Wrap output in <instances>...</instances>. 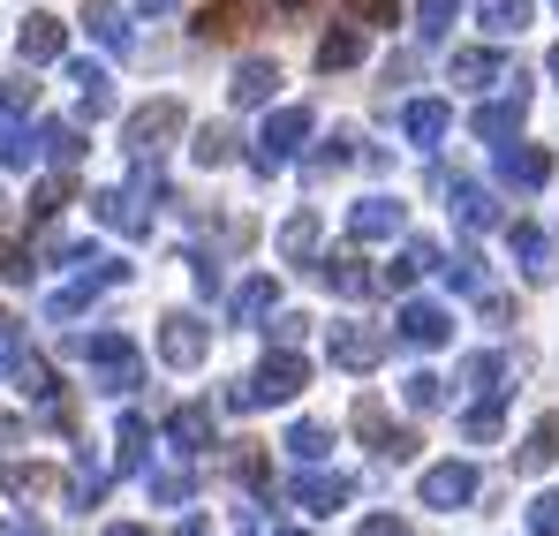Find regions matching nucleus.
Here are the masks:
<instances>
[{"mask_svg":"<svg viewBox=\"0 0 559 536\" xmlns=\"http://www.w3.org/2000/svg\"><path fill=\"white\" fill-rule=\"evenodd\" d=\"M302 385H310V362L295 356V348H273V356H265V370H258L250 385H235L227 401H235V408H265V401H295Z\"/></svg>","mask_w":559,"mask_h":536,"instance_id":"obj_1","label":"nucleus"},{"mask_svg":"<svg viewBox=\"0 0 559 536\" xmlns=\"http://www.w3.org/2000/svg\"><path fill=\"white\" fill-rule=\"evenodd\" d=\"M175 129H182V98H152L144 114H129V129H121V144H129L136 159H152V152H159V144H167Z\"/></svg>","mask_w":559,"mask_h":536,"instance_id":"obj_2","label":"nucleus"},{"mask_svg":"<svg viewBox=\"0 0 559 536\" xmlns=\"http://www.w3.org/2000/svg\"><path fill=\"white\" fill-rule=\"evenodd\" d=\"M302 136H310V106H280L273 121H265V136H258V175H273L280 159H295Z\"/></svg>","mask_w":559,"mask_h":536,"instance_id":"obj_3","label":"nucleus"},{"mask_svg":"<svg viewBox=\"0 0 559 536\" xmlns=\"http://www.w3.org/2000/svg\"><path fill=\"white\" fill-rule=\"evenodd\" d=\"M522 114H530V84H522V76H507V91H499L491 106H476V136H484V144H499V136H514V129H522Z\"/></svg>","mask_w":559,"mask_h":536,"instance_id":"obj_4","label":"nucleus"},{"mask_svg":"<svg viewBox=\"0 0 559 536\" xmlns=\"http://www.w3.org/2000/svg\"><path fill=\"white\" fill-rule=\"evenodd\" d=\"M476 499V468L468 461H439V468H424V507H439V514H454Z\"/></svg>","mask_w":559,"mask_h":536,"instance_id":"obj_5","label":"nucleus"},{"mask_svg":"<svg viewBox=\"0 0 559 536\" xmlns=\"http://www.w3.org/2000/svg\"><path fill=\"white\" fill-rule=\"evenodd\" d=\"M499 181H507V189H545V181H552V152H537V144H499Z\"/></svg>","mask_w":559,"mask_h":536,"instance_id":"obj_6","label":"nucleus"},{"mask_svg":"<svg viewBox=\"0 0 559 536\" xmlns=\"http://www.w3.org/2000/svg\"><path fill=\"white\" fill-rule=\"evenodd\" d=\"M507 235H514V258H522V272H530V279H552V272H559V235L530 227V219H514Z\"/></svg>","mask_w":559,"mask_h":536,"instance_id":"obj_7","label":"nucleus"},{"mask_svg":"<svg viewBox=\"0 0 559 536\" xmlns=\"http://www.w3.org/2000/svg\"><path fill=\"white\" fill-rule=\"evenodd\" d=\"M348 227H356V242H393V235L408 227V212H401L393 196H364V204L348 212Z\"/></svg>","mask_w":559,"mask_h":536,"instance_id":"obj_8","label":"nucleus"},{"mask_svg":"<svg viewBox=\"0 0 559 536\" xmlns=\"http://www.w3.org/2000/svg\"><path fill=\"white\" fill-rule=\"evenodd\" d=\"M401 341H408V348H447V341H454V318H447L439 302H408V310H401Z\"/></svg>","mask_w":559,"mask_h":536,"instance_id":"obj_9","label":"nucleus"},{"mask_svg":"<svg viewBox=\"0 0 559 536\" xmlns=\"http://www.w3.org/2000/svg\"><path fill=\"white\" fill-rule=\"evenodd\" d=\"M385 356V333H364V325H333V362L341 370H371Z\"/></svg>","mask_w":559,"mask_h":536,"instance_id":"obj_10","label":"nucleus"},{"mask_svg":"<svg viewBox=\"0 0 559 536\" xmlns=\"http://www.w3.org/2000/svg\"><path fill=\"white\" fill-rule=\"evenodd\" d=\"M348 491H356L348 476H318V468H310V476H295V507H302V514H333Z\"/></svg>","mask_w":559,"mask_h":536,"instance_id":"obj_11","label":"nucleus"},{"mask_svg":"<svg viewBox=\"0 0 559 536\" xmlns=\"http://www.w3.org/2000/svg\"><path fill=\"white\" fill-rule=\"evenodd\" d=\"M454 219H462L468 235H491V227H499V204H491V189H476V181H454Z\"/></svg>","mask_w":559,"mask_h":536,"instance_id":"obj_12","label":"nucleus"},{"mask_svg":"<svg viewBox=\"0 0 559 536\" xmlns=\"http://www.w3.org/2000/svg\"><path fill=\"white\" fill-rule=\"evenodd\" d=\"M273 91H280L273 61H242V69H235V84H227V98H235V106H265Z\"/></svg>","mask_w":559,"mask_h":536,"instance_id":"obj_13","label":"nucleus"},{"mask_svg":"<svg viewBox=\"0 0 559 536\" xmlns=\"http://www.w3.org/2000/svg\"><path fill=\"white\" fill-rule=\"evenodd\" d=\"M159 348H167V362H175V370H189V362H204V325H197V318H167Z\"/></svg>","mask_w":559,"mask_h":536,"instance_id":"obj_14","label":"nucleus"},{"mask_svg":"<svg viewBox=\"0 0 559 536\" xmlns=\"http://www.w3.org/2000/svg\"><path fill=\"white\" fill-rule=\"evenodd\" d=\"M325 287H333V295H348V302H364L378 279H371V265H364V258H325Z\"/></svg>","mask_w":559,"mask_h":536,"instance_id":"obj_15","label":"nucleus"},{"mask_svg":"<svg viewBox=\"0 0 559 536\" xmlns=\"http://www.w3.org/2000/svg\"><path fill=\"white\" fill-rule=\"evenodd\" d=\"M476 15H484V31H491V38H514V31H530V15H537V8H530V0H476Z\"/></svg>","mask_w":559,"mask_h":536,"instance_id":"obj_16","label":"nucleus"},{"mask_svg":"<svg viewBox=\"0 0 559 536\" xmlns=\"http://www.w3.org/2000/svg\"><path fill=\"white\" fill-rule=\"evenodd\" d=\"M454 84H462V91L507 84V69H499V53H484V46H468V53H454Z\"/></svg>","mask_w":559,"mask_h":536,"instance_id":"obj_17","label":"nucleus"},{"mask_svg":"<svg viewBox=\"0 0 559 536\" xmlns=\"http://www.w3.org/2000/svg\"><path fill=\"white\" fill-rule=\"evenodd\" d=\"M364 61V23H348V31H333L325 46H318V69L333 76V69H356Z\"/></svg>","mask_w":559,"mask_h":536,"instance_id":"obj_18","label":"nucleus"},{"mask_svg":"<svg viewBox=\"0 0 559 536\" xmlns=\"http://www.w3.org/2000/svg\"><path fill=\"white\" fill-rule=\"evenodd\" d=\"M61 53V23L53 15H23V61H53Z\"/></svg>","mask_w":559,"mask_h":536,"instance_id":"obj_19","label":"nucleus"},{"mask_svg":"<svg viewBox=\"0 0 559 536\" xmlns=\"http://www.w3.org/2000/svg\"><path fill=\"white\" fill-rule=\"evenodd\" d=\"M401 129H408L416 144H439V136H447V106H439V98H416V106L401 114Z\"/></svg>","mask_w":559,"mask_h":536,"instance_id":"obj_20","label":"nucleus"},{"mask_svg":"<svg viewBox=\"0 0 559 536\" xmlns=\"http://www.w3.org/2000/svg\"><path fill=\"white\" fill-rule=\"evenodd\" d=\"M242 23H250V8H242V0H212V8H204V23H197V38H235Z\"/></svg>","mask_w":559,"mask_h":536,"instance_id":"obj_21","label":"nucleus"},{"mask_svg":"<svg viewBox=\"0 0 559 536\" xmlns=\"http://www.w3.org/2000/svg\"><path fill=\"white\" fill-rule=\"evenodd\" d=\"M310 250H318V212H295V219L280 227V258H295V265H302Z\"/></svg>","mask_w":559,"mask_h":536,"instance_id":"obj_22","label":"nucleus"},{"mask_svg":"<svg viewBox=\"0 0 559 536\" xmlns=\"http://www.w3.org/2000/svg\"><path fill=\"white\" fill-rule=\"evenodd\" d=\"M552 461H559V416H537V431L522 446V468H552Z\"/></svg>","mask_w":559,"mask_h":536,"instance_id":"obj_23","label":"nucleus"},{"mask_svg":"<svg viewBox=\"0 0 559 536\" xmlns=\"http://www.w3.org/2000/svg\"><path fill=\"white\" fill-rule=\"evenodd\" d=\"M454 15H462V0H424V8H416V31H424V38H447Z\"/></svg>","mask_w":559,"mask_h":536,"instance_id":"obj_24","label":"nucleus"},{"mask_svg":"<svg viewBox=\"0 0 559 536\" xmlns=\"http://www.w3.org/2000/svg\"><path fill=\"white\" fill-rule=\"evenodd\" d=\"M273 302H280L273 279H250V287H235V318H265Z\"/></svg>","mask_w":559,"mask_h":536,"instance_id":"obj_25","label":"nucleus"},{"mask_svg":"<svg viewBox=\"0 0 559 536\" xmlns=\"http://www.w3.org/2000/svg\"><path fill=\"white\" fill-rule=\"evenodd\" d=\"M462 431H468V439H476V446H491V439H499V393L468 408V416H462Z\"/></svg>","mask_w":559,"mask_h":536,"instance_id":"obj_26","label":"nucleus"},{"mask_svg":"<svg viewBox=\"0 0 559 536\" xmlns=\"http://www.w3.org/2000/svg\"><path fill=\"white\" fill-rule=\"evenodd\" d=\"M462 385H468V393H507V385H499V356H468L462 362Z\"/></svg>","mask_w":559,"mask_h":536,"instance_id":"obj_27","label":"nucleus"},{"mask_svg":"<svg viewBox=\"0 0 559 536\" xmlns=\"http://www.w3.org/2000/svg\"><path fill=\"white\" fill-rule=\"evenodd\" d=\"M401 15V0H348V23H364V31H385Z\"/></svg>","mask_w":559,"mask_h":536,"instance_id":"obj_28","label":"nucleus"},{"mask_svg":"<svg viewBox=\"0 0 559 536\" xmlns=\"http://www.w3.org/2000/svg\"><path fill=\"white\" fill-rule=\"evenodd\" d=\"M287 453L295 461H325V424H295L287 431Z\"/></svg>","mask_w":559,"mask_h":536,"instance_id":"obj_29","label":"nucleus"},{"mask_svg":"<svg viewBox=\"0 0 559 536\" xmlns=\"http://www.w3.org/2000/svg\"><path fill=\"white\" fill-rule=\"evenodd\" d=\"M227 159H235V136L227 129H204L197 136V167H227Z\"/></svg>","mask_w":559,"mask_h":536,"instance_id":"obj_30","label":"nucleus"},{"mask_svg":"<svg viewBox=\"0 0 559 536\" xmlns=\"http://www.w3.org/2000/svg\"><path fill=\"white\" fill-rule=\"evenodd\" d=\"M439 401H447V378H431V370H416V378H408V408H424V416H431Z\"/></svg>","mask_w":559,"mask_h":536,"instance_id":"obj_31","label":"nucleus"},{"mask_svg":"<svg viewBox=\"0 0 559 536\" xmlns=\"http://www.w3.org/2000/svg\"><path fill=\"white\" fill-rule=\"evenodd\" d=\"M84 15H92V31H98V38H106V46H129V23H121V15H114L106 0H92Z\"/></svg>","mask_w":559,"mask_h":536,"instance_id":"obj_32","label":"nucleus"},{"mask_svg":"<svg viewBox=\"0 0 559 536\" xmlns=\"http://www.w3.org/2000/svg\"><path fill=\"white\" fill-rule=\"evenodd\" d=\"M204 439H212V416L204 408H182L175 416V446H204Z\"/></svg>","mask_w":559,"mask_h":536,"instance_id":"obj_33","label":"nucleus"},{"mask_svg":"<svg viewBox=\"0 0 559 536\" xmlns=\"http://www.w3.org/2000/svg\"><path fill=\"white\" fill-rule=\"evenodd\" d=\"M530 529H537V536H559V491L530 499Z\"/></svg>","mask_w":559,"mask_h":536,"instance_id":"obj_34","label":"nucleus"},{"mask_svg":"<svg viewBox=\"0 0 559 536\" xmlns=\"http://www.w3.org/2000/svg\"><path fill=\"white\" fill-rule=\"evenodd\" d=\"M0 279H31V258L15 242H0Z\"/></svg>","mask_w":559,"mask_h":536,"instance_id":"obj_35","label":"nucleus"},{"mask_svg":"<svg viewBox=\"0 0 559 536\" xmlns=\"http://www.w3.org/2000/svg\"><path fill=\"white\" fill-rule=\"evenodd\" d=\"M364 536H408V522H401V514H371V522H364Z\"/></svg>","mask_w":559,"mask_h":536,"instance_id":"obj_36","label":"nucleus"},{"mask_svg":"<svg viewBox=\"0 0 559 536\" xmlns=\"http://www.w3.org/2000/svg\"><path fill=\"white\" fill-rule=\"evenodd\" d=\"M136 8H144V15H167V8H175V0H136Z\"/></svg>","mask_w":559,"mask_h":536,"instance_id":"obj_37","label":"nucleus"},{"mask_svg":"<svg viewBox=\"0 0 559 536\" xmlns=\"http://www.w3.org/2000/svg\"><path fill=\"white\" fill-rule=\"evenodd\" d=\"M175 536H204V522H182V529H175Z\"/></svg>","mask_w":559,"mask_h":536,"instance_id":"obj_38","label":"nucleus"},{"mask_svg":"<svg viewBox=\"0 0 559 536\" xmlns=\"http://www.w3.org/2000/svg\"><path fill=\"white\" fill-rule=\"evenodd\" d=\"M106 536H144V529H106Z\"/></svg>","mask_w":559,"mask_h":536,"instance_id":"obj_39","label":"nucleus"},{"mask_svg":"<svg viewBox=\"0 0 559 536\" xmlns=\"http://www.w3.org/2000/svg\"><path fill=\"white\" fill-rule=\"evenodd\" d=\"M552 76H559V46H552Z\"/></svg>","mask_w":559,"mask_h":536,"instance_id":"obj_40","label":"nucleus"},{"mask_svg":"<svg viewBox=\"0 0 559 536\" xmlns=\"http://www.w3.org/2000/svg\"><path fill=\"white\" fill-rule=\"evenodd\" d=\"M280 8H302V0H280Z\"/></svg>","mask_w":559,"mask_h":536,"instance_id":"obj_41","label":"nucleus"}]
</instances>
